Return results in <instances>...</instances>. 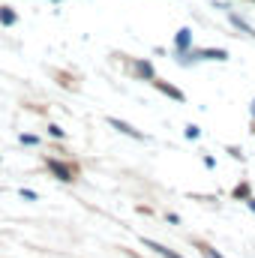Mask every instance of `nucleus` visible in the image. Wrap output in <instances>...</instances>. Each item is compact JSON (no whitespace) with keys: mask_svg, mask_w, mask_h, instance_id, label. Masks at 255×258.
Returning a JSON list of instances; mask_svg holds the SVG:
<instances>
[{"mask_svg":"<svg viewBox=\"0 0 255 258\" xmlns=\"http://www.w3.org/2000/svg\"><path fill=\"white\" fill-rule=\"evenodd\" d=\"M45 168H48L57 180H63V183H72L75 174H78L72 165H66V162H60V159H54V156H45Z\"/></svg>","mask_w":255,"mask_h":258,"instance_id":"obj_1","label":"nucleus"},{"mask_svg":"<svg viewBox=\"0 0 255 258\" xmlns=\"http://www.w3.org/2000/svg\"><path fill=\"white\" fill-rule=\"evenodd\" d=\"M189 60H228V51L225 48H192L189 54L183 57V63H189Z\"/></svg>","mask_w":255,"mask_h":258,"instance_id":"obj_2","label":"nucleus"},{"mask_svg":"<svg viewBox=\"0 0 255 258\" xmlns=\"http://www.w3.org/2000/svg\"><path fill=\"white\" fill-rule=\"evenodd\" d=\"M150 84H153V87H156L159 93H165L168 99H174V102H186V93H183L180 87H174V84H168L165 78H159V75H156V78H153Z\"/></svg>","mask_w":255,"mask_h":258,"instance_id":"obj_3","label":"nucleus"},{"mask_svg":"<svg viewBox=\"0 0 255 258\" xmlns=\"http://www.w3.org/2000/svg\"><path fill=\"white\" fill-rule=\"evenodd\" d=\"M174 48H177V57H186L192 51V30L189 27H180L174 33Z\"/></svg>","mask_w":255,"mask_h":258,"instance_id":"obj_4","label":"nucleus"},{"mask_svg":"<svg viewBox=\"0 0 255 258\" xmlns=\"http://www.w3.org/2000/svg\"><path fill=\"white\" fill-rule=\"evenodd\" d=\"M129 72H132L135 78H141V81H153V78H156V72H153L150 60H144V57L132 60V63H129Z\"/></svg>","mask_w":255,"mask_h":258,"instance_id":"obj_5","label":"nucleus"},{"mask_svg":"<svg viewBox=\"0 0 255 258\" xmlns=\"http://www.w3.org/2000/svg\"><path fill=\"white\" fill-rule=\"evenodd\" d=\"M108 126H114L120 135H129V138H138V141H144L147 135L141 132V129H135L132 123H126V120H120V117H108Z\"/></svg>","mask_w":255,"mask_h":258,"instance_id":"obj_6","label":"nucleus"},{"mask_svg":"<svg viewBox=\"0 0 255 258\" xmlns=\"http://www.w3.org/2000/svg\"><path fill=\"white\" fill-rule=\"evenodd\" d=\"M141 243H144L147 249H153L156 255H162V258H183V252H174V249H168L165 243H156V240H150V237H141Z\"/></svg>","mask_w":255,"mask_h":258,"instance_id":"obj_7","label":"nucleus"},{"mask_svg":"<svg viewBox=\"0 0 255 258\" xmlns=\"http://www.w3.org/2000/svg\"><path fill=\"white\" fill-rule=\"evenodd\" d=\"M15 21H18V12H15L12 6H0V24H3V27H12Z\"/></svg>","mask_w":255,"mask_h":258,"instance_id":"obj_8","label":"nucleus"},{"mask_svg":"<svg viewBox=\"0 0 255 258\" xmlns=\"http://www.w3.org/2000/svg\"><path fill=\"white\" fill-rule=\"evenodd\" d=\"M228 21H231V24H237V27H240L243 33H249V36H255V30L249 27V24H246V21H243V18H240V15H234V12H228Z\"/></svg>","mask_w":255,"mask_h":258,"instance_id":"obj_9","label":"nucleus"},{"mask_svg":"<svg viewBox=\"0 0 255 258\" xmlns=\"http://www.w3.org/2000/svg\"><path fill=\"white\" fill-rule=\"evenodd\" d=\"M198 252H201V258H225L219 249H213L210 243H198Z\"/></svg>","mask_w":255,"mask_h":258,"instance_id":"obj_10","label":"nucleus"},{"mask_svg":"<svg viewBox=\"0 0 255 258\" xmlns=\"http://www.w3.org/2000/svg\"><path fill=\"white\" fill-rule=\"evenodd\" d=\"M234 198H240V201H249V198H252V195H249V186H246V183H240V186H237V189H234Z\"/></svg>","mask_w":255,"mask_h":258,"instance_id":"obj_11","label":"nucleus"},{"mask_svg":"<svg viewBox=\"0 0 255 258\" xmlns=\"http://www.w3.org/2000/svg\"><path fill=\"white\" fill-rule=\"evenodd\" d=\"M18 141H21V144H27V147H33V144H39V135H30V132H24V135H18Z\"/></svg>","mask_w":255,"mask_h":258,"instance_id":"obj_12","label":"nucleus"},{"mask_svg":"<svg viewBox=\"0 0 255 258\" xmlns=\"http://www.w3.org/2000/svg\"><path fill=\"white\" fill-rule=\"evenodd\" d=\"M186 138H189V141H195V138H201V129L195 126V123H189V126H186Z\"/></svg>","mask_w":255,"mask_h":258,"instance_id":"obj_13","label":"nucleus"},{"mask_svg":"<svg viewBox=\"0 0 255 258\" xmlns=\"http://www.w3.org/2000/svg\"><path fill=\"white\" fill-rule=\"evenodd\" d=\"M48 135H51V138H63L66 132L60 126H57V123H51V126H48Z\"/></svg>","mask_w":255,"mask_h":258,"instance_id":"obj_14","label":"nucleus"},{"mask_svg":"<svg viewBox=\"0 0 255 258\" xmlns=\"http://www.w3.org/2000/svg\"><path fill=\"white\" fill-rule=\"evenodd\" d=\"M18 195H21V198H27V201H39V195L33 192V189H18Z\"/></svg>","mask_w":255,"mask_h":258,"instance_id":"obj_15","label":"nucleus"},{"mask_svg":"<svg viewBox=\"0 0 255 258\" xmlns=\"http://www.w3.org/2000/svg\"><path fill=\"white\" fill-rule=\"evenodd\" d=\"M228 153H231L237 162H243V150H240V147H228Z\"/></svg>","mask_w":255,"mask_h":258,"instance_id":"obj_16","label":"nucleus"},{"mask_svg":"<svg viewBox=\"0 0 255 258\" xmlns=\"http://www.w3.org/2000/svg\"><path fill=\"white\" fill-rule=\"evenodd\" d=\"M165 219H168L171 225H180V216H177V213H165Z\"/></svg>","mask_w":255,"mask_h":258,"instance_id":"obj_17","label":"nucleus"},{"mask_svg":"<svg viewBox=\"0 0 255 258\" xmlns=\"http://www.w3.org/2000/svg\"><path fill=\"white\" fill-rule=\"evenodd\" d=\"M246 207H249V210L255 213V198H249V201H246Z\"/></svg>","mask_w":255,"mask_h":258,"instance_id":"obj_18","label":"nucleus"},{"mask_svg":"<svg viewBox=\"0 0 255 258\" xmlns=\"http://www.w3.org/2000/svg\"><path fill=\"white\" fill-rule=\"evenodd\" d=\"M249 114H252V120H255V99L249 102Z\"/></svg>","mask_w":255,"mask_h":258,"instance_id":"obj_19","label":"nucleus"},{"mask_svg":"<svg viewBox=\"0 0 255 258\" xmlns=\"http://www.w3.org/2000/svg\"><path fill=\"white\" fill-rule=\"evenodd\" d=\"M51 3H63V0H51Z\"/></svg>","mask_w":255,"mask_h":258,"instance_id":"obj_20","label":"nucleus"}]
</instances>
